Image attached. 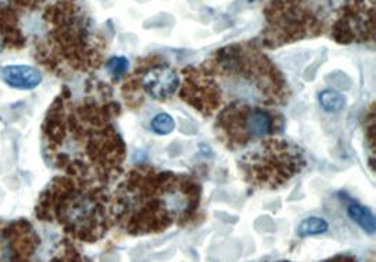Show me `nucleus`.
Wrapping results in <instances>:
<instances>
[{"instance_id":"obj_1","label":"nucleus","mask_w":376,"mask_h":262,"mask_svg":"<svg viewBox=\"0 0 376 262\" xmlns=\"http://www.w3.org/2000/svg\"><path fill=\"white\" fill-rule=\"evenodd\" d=\"M199 188L185 177L136 171L116 195V216L132 232H160L198 208Z\"/></svg>"},{"instance_id":"obj_2","label":"nucleus","mask_w":376,"mask_h":262,"mask_svg":"<svg viewBox=\"0 0 376 262\" xmlns=\"http://www.w3.org/2000/svg\"><path fill=\"white\" fill-rule=\"evenodd\" d=\"M43 201L41 210L51 213L67 231L82 240L95 241L107 228L106 200L95 186L58 179Z\"/></svg>"},{"instance_id":"obj_3","label":"nucleus","mask_w":376,"mask_h":262,"mask_svg":"<svg viewBox=\"0 0 376 262\" xmlns=\"http://www.w3.org/2000/svg\"><path fill=\"white\" fill-rule=\"evenodd\" d=\"M303 165V155L295 145L279 140H268L242 161L251 181L272 188L295 177Z\"/></svg>"},{"instance_id":"obj_4","label":"nucleus","mask_w":376,"mask_h":262,"mask_svg":"<svg viewBox=\"0 0 376 262\" xmlns=\"http://www.w3.org/2000/svg\"><path fill=\"white\" fill-rule=\"evenodd\" d=\"M218 124L230 140L229 142L236 145L264 138L275 127L273 116L269 111L262 107L238 103L229 106L222 113Z\"/></svg>"},{"instance_id":"obj_5","label":"nucleus","mask_w":376,"mask_h":262,"mask_svg":"<svg viewBox=\"0 0 376 262\" xmlns=\"http://www.w3.org/2000/svg\"><path fill=\"white\" fill-rule=\"evenodd\" d=\"M143 89L155 100H167L174 96L179 87L178 74L167 64H155L147 68L140 76Z\"/></svg>"},{"instance_id":"obj_6","label":"nucleus","mask_w":376,"mask_h":262,"mask_svg":"<svg viewBox=\"0 0 376 262\" xmlns=\"http://www.w3.org/2000/svg\"><path fill=\"white\" fill-rule=\"evenodd\" d=\"M16 226V224H14ZM14 226L9 228H0V259H21L24 258V254L30 255L31 252L27 248H23V244L34 247L36 241L33 236V230H30L28 224L21 223V228L14 230Z\"/></svg>"},{"instance_id":"obj_7","label":"nucleus","mask_w":376,"mask_h":262,"mask_svg":"<svg viewBox=\"0 0 376 262\" xmlns=\"http://www.w3.org/2000/svg\"><path fill=\"white\" fill-rule=\"evenodd\" d=\"M0 76L10 87L19 91H31L43 82L39 69L30 65H8L0 69Z\"/></svg>"},{"instance_id":"obj_8","label":"nucleus","mask_w":376,"mask_h":262,"mask_svg":"<svg viewBox=\"0 0 376 262\" xmlns=\"http://www.w3.org/2000/svg\"><path fill=\"white\" fill-rule=\"evenodd\" d=\"M347 212L350 219L354 220L362 230L369 232V234H373L376 230V220L368 208L359 205V203H351Z\"/></svg>"},{"instance_id":"obj_9","label":"nucleus","mask_w":376,"mask_h":262,"mask_svg":"<svg viewBox=\"0 0 376 262\" xmlns=\"http://www.w3.org/2000/svg\"><path fill=\"white\" fill-rule=\"evenodd\" d=\"M328 230V223L322 219V217H316L311 216L304 219L299 227H297V234L300 237H309V236H317V234H323Z\"/></svg>"},{"instance_id":"obj_10","label":"nucleus","mask_w":376,"mask_h":262,"mask_svg":"<svg viewBox=\"0 0 376 262\" xmlns=\"http://www.w3.org/2000/svg\"><path fill=\"white\" fill-rule=\"evenodd\" d=\"M319 102L322 105V107L326 110V111H338L341 110L344 106H346V98H344V95H341L340 92L337 91H333V89H326L323 91L320 95H319Z\"/></svg>"},{"instance_id":"obj_11","label":"nucleus","mask_w":376,"mask_h":262,"mask_svg":"<svg viewBox=\"0 0 376 262\" xmlns=\"http://www.w3.org/2000/svg\"><path fill=\"white\" fill-rule=\"evenodd\" d=\"M151 129L154 133L160 135H167L175 130V122L172 116L168 113H160L156 114L151 122Z\"/></svg>"},{"instance_id":"obj_12","label":"nucleus","mask_w":376,"mask_h":262,"mask_svg":"<svg viewBox=\"0 0 376 262\" xmlns=\"http://www.w3.org/2000/svg\"><path fill=\"white\" fill-rule=\"evenodd\" d=\"M106 69H107V72L110 75L118 78L123 74L127 72V69H129V60H127V58H124V56H113V58H110V60L107 61Z\"/></svg>"},{"instance_id":"obj_13","label":"nucleus","mask_w":376,"mask_h":262,"mask_svg":"<svg viewBox=\"0 0 376 262\" xmlns=\"http://www.w3.org/2000/svg\"><path fill=\"white\" fill-rule=\"evenodd\" d=\"M249 2H254V0H249Z\"/></svg>"}]
</instances>
